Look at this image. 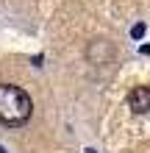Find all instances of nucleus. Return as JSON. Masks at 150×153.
Masks as SVG:
<instances>
[{
  "instance_id": "obj_5",
  "label": "nucleus",
  "mask_w": 150,
  "mask_h": 153,
  "mask_svg": "<svg viewBox=\"0 0 150 153\" xmlns=\"http://www.w3.org/2000/svg\"><path fill=\"white\" fill-rule=\"evenodd\" d=\"M86 153H95V150H86Z\"/></svg>"
},
{
  "instance_id": "obj_1",
  "label": "nucleus",
  "mask_w": 150,
  "mask_h": 153,
  "mask_svg": "<svg viewBox=\"0 0 150 153\" xmlns=\"http://www.w3.org/2000/svg\"><path fill=\"white\" fill-rule=\"evenodd\" d=\"M33 100L22 86L0 84V125L6 128H20L31 120Z\"/></svg>"
},
{
  "instance_id": "obj_3",
  "label": "nucleus",
  "mask_w": 150,
  "mask_h": 153,
  "mask_svg": "<svg viewBox=\"0 0 150 153\" xmlns=\"http://www.w3.org/2000/svg\"><path fill=\"white\" fill-rule=\"evenodd\" d=\"M86 56H89V61H103L111 56V45L109 42H92L89 50H86Z\"/></svg>"
},
{
  "instance_id": "obj_2",
  "label": "nucleus",
  "mask_w": 150,
  "mask_h": 153,
  "mask_svg": "<svg viewBox=\"0 0 150 153\" xmlns=\"http://www.w3.org/2000/svg\"><path fill=\"white\" fill-rule=\"evenodd\" d=\"M128 106L134 114H145L150 111V86H134L128 95Z\"/></svg>"
},
{
  "instance_id": "obj_4",
  "label": "nucleus",
  "mask_w": 150,
  "mask_h": 153,
  "mask_svg": "<svg viewBox=\"0 0 150 153\" xmlns=\"http://www.w3.org/2000/svg\"><path fill=\"white\" fill-rule=\"evenodd\" d=\"M131 36H134V39H142V36H145V25H142V22H136L134 28H131Z\"/></svg>"
}]
</instances>
